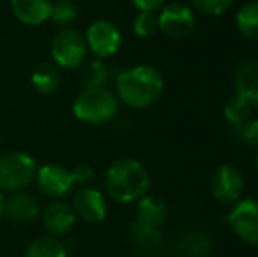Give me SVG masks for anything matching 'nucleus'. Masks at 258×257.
I'll return each instance as SVG.
<instances>
[{
    "label": "nucleus",
    "instance_id": "9b49d317",
    "mask_svg": "<svg viewBox=\"0 0 258 257\" xmlns=\"http://www.w3.org/2000/svg\"><path fill=\"white\" fill-rule=\"evenodd\" d=\"M72 210L76 217L88 224H100L107 217V201L99 189L93 187H79L72 194Z\"/></svg>",
    "mask_w": 258,
    "mask_h": 257
},
{
    "label": "nucleus",
    "instance_id": "473e14b6",
    "mask_svg": "<svg viewBox=\"0 0 258 257\" xmlns=\"http://www.w3.org/2000/svg\"><path fill=\"white\" fill-rule=\"evenodd\" d=\"M72 2H78V0H72Z\"/></svg>",
    "mask_w": 258,
    "mask_h": 257
},
{
    "label": "nucleus",
    "instance_id": "9d476101",
    "mask_svg": "<svg viewBox=\"0 0 258 257\" xmlns=\"http://www.w3.org/2000/svg\"><path fill=\"white\" fill-rule=\"evenodd\" d=\"M35 183L39 190L51 199H61L72 192L76 187L72 178V169L60 164H44L37 168Z\"/></svg>",
    "mask_w": 258,
    "mask_h": 257
},
{
    "label": "nucleus",
    "instance_id": "2f4dec72",
    "mask_svg": "<svg viewBox=\"0 0 258 257\" xmlns=\"http://www.w3.org/2000/svg\"><path fill=\"white\" fill-rule=\"evenodd\" d=\"M0 150H2V136H0Z\"/></svg>",
    "mask_w": 258,
    "mask_h": 257
},
{
    "label": "nucleus",
    "instance_id": "a878e982",
    "mask_svg": "<svg viewBox=\"0 0 258 257\" xmlns=\"http://www.w3.org/2000/svg\"><path fill=\"white\" fill-rule=\"evenodd\" d=\"M191 4L207 16H220L234 6V0H191Z\"/></svg>",
    "mask_w": 258,
    "mask_h": 257
},
{
    "label": "nucleus",
    "instance_id": "6ab92c4d",
    "mask_svg": "<svg viewBox=\"0 0 258 257\" xmlns=\"http://www.w3.org/2000/svg\"><path fill=\"white\" fill-rule=\"evenodd\" d=\"M167 219V204L156 195H144L137 201V222L158 229Z\"/></svg>",
    "mask_w": 258,
    "mask_h": 257
},
{
    "label": "nucleus",
    "instance_id": "412c9836",
    "mask_svg": "<svg viewBox=\"0 0 258 257\" xmlns=\"http://www.w3.org/2000/svg\"><path fill=\"white\" fill-rule=\"evenodd\" d=\"M25 257H69V250L60 238L42 236L28 245Z\"/></svg>",
    "mask_w": 258,
    "mask_h": 257
},
{
    "label": "nucleus",
    "instance_id": "6e6552de",
    "mask_svg": "<svg viewBox=\"0 0 258 257\" xmlns=\"http://www.w3.org/2000/svg\"><path fill=\"white\" fill-rule=\"evenodd\" d=\"M195 25H197L195 13L186 4L172 2L160 9L158 30H162L167 37H172V39L188 37L195 30Z\"/></svg>",
    "mask_w": 258,
    "mask_h": 257
},
{
    "label": "nucleus",
    "instance_id": "cd10ccee",
    "mask_svg": "<svg viewBox=\"0 0 258 257\" xmlns=\"http://www.w3.org/2000/svg\"><path fill=\"white\" fill-rule=\"evenodd\" d=\"M93 176H95V173H93V169L90 168L88 164H79L72 169V178H74L76 185H79V187L90 185L92 180H93Z\"/></svg>",
    "mask_w": 258,
    "mask_h": 257
},
{
    "label": "nucleus",
    "instance_id": "dca6fc26",
    "mask_svg": "<svg viewBox=\"0 0 258 257\" xmlns=\"http://www.w3.org/2000/svg\"><path fill=\"white\" fill-rule=\"evenodd\" d=\"M11 11L21 23L37 27L49 20L51 0H11Z\"/></svg>",
    "mask_w": 258,
    "mask_h": 257
},
{
    "label": "nucleus",
    "instance_id": "c85d7f7f",
    "mask_svg": "<svg viewBox=\"0 0 258 257\" xmlns=\"http://www.w3.org/2000/svg\"><path fill=\"white\" fill-rule=\"evenodd\" d=\"M134 7H137L139 11H150V13H155V11L162 9L165 0H130Z\"/></svg>",
    "mask_w": 258,
    "mask_h": 257
},
{
    "label": "nucleus",
    "instance_id": "f03ea898",
    "mask_svg": "<svg viewBox=\"0 0 258 257\" xmlns=\"http://www.w3.org/2000/svg\"><path fill=\"white\" fill-rule=\"evenodd\" d=\"M150 185V173L136 159H118L109 166L104 175L105 192L119 204L137 202L148 194Z\"/></svg>",
    "mask_w": 258,
    "mask_h": 257
},
{
    "label": "nucleus",
    "instance_id": "f8f14e48",
    "mask_svg": "<svg viewBox=\"0 0 258 257\" xmlns=\"http://www.w3.org/2000/svg\"><path fill=\"white\" fill-rule=\"evenodd\" d=\"M41 220L49 236L61 238L71 233L72 227L76 226L78 217H76L74 210H72V206L69 202L56 199V201L49 202L41 212Z\"/></svg>",
    "mask_w": 258,
    "mask_h": 257
},
{
    "label": "nucleus",
    "instance_id": "aec40b11",
    "mask_svg": "<svg viewBox=\"0 0 258 257\" xmlns=\"http://www.w3.org/2000/svg\"><path fill=\"white\" fill-rule=\"evenodd\" d=\"M235 27L249 41L258 42V0L248 2L235 14Z\"/></svg>",
    "mask_w": 258,
    "mask_h": 257
},
{
    "label": "nucleus",
    "instance_id": "20e7f679",
    "mask_svg": "<svg viewBox=\"0 0 258 257\" xmlns=\"http://www.w3.org/2000/svg\"><path fill=\"white\" fill-rule=\"evenodd\" d=\"M37 162L25 151L0 155V192H20L27 189L37 175Z\"/></svg>",
    "mask_w": 258,
    "mask_h": 257
},
{
    "label": "nucleus",
    "instance_id": "423d86ee",
    "mask_svg": "<svg viewBox=\"0 0 258 257\" xmlns=\"http://www.w3.org/2000/svg\"><path fill=\"white\" fill-rule=\"evenodd\" d=\"M85 41L88 52H92L99 60H104L119 52L123 44V35L112 21L95 20L86 28Z\"/></svg>",
    "mask_w": 258,
    "mask_h": 257
},
{
    "label": "nucleus",
    "instance_id": "4be33fe9",
    "mask_svg": "<svg viewBox=\"0 0 258 257\" xmlns=\"http://www.w3.org/2000/svg\"><path fill=\"white\" fill-rule=\"evenodd\" d=\"M251 113H253V106L248 100H244L239 95H232L230 99L225 102V108H223L225 118H227L228 124L234 125V129L246 124V122L251 118Z\"/></svg>",
    "mask_w": 258,
    "mask_h": 257
},
{
    "label": "nucleus",
    "instance_id": "1a4fd4ad",
    "mask_svg": "<svg viewBox=\"0 0 258 257\" xmlns=\"http://www.w3.org/2000/svg\"><path fill=\"white\" fill-rule=\"evenodd\" d=\"M211 192L225 206H234L244 192V178L235 166L223 164L211 176Z\"/></svg>",
    "mask_w": 258,
    "mask_h": 257
},
{
    "label": "nucleus",
    "instance_id": "ddd939ff",
    "mask_svg": "<svg viewBox=\"0 0 258 257\" xmlns=\"http://www.w3.org/2000/svg\"><path fill=\"white\" fill-rule=\"evenodd\" d=\"M4 215L18 224L34 222L41 217V204L34 195L23 192H13L9 197H4Z\"/></svg>",
    "mask_w": 258,
    "mask_h": 257
},
{
    "label": "nucleus",
    "instance_id": "f257e3e1",
    "mask_svg": "<svg viewBox=\"0 0 258 257\" xmlns=\"http://www.w3.org/2000/svg\"><path fill=\"white\" fill-rule=\"evenodd\" d=\"M116 97L132 110H146L162 97L165 88L163 74L153 65H134L114 78Z\"/></svg>",
    "mask_w": 258,
    "mask_h": 257
},
{
    "label": "nucleus",
    "instance_id": "7c9ffc66",
    "mask_svg": "<svg viewBox=\"0 0 258 257\" xmlns=\"http://www.w3.org/2000/svg\"><path fill=\"white\" fill-rule=\"evenodd\" d=\"M255 164H256V169H258V153H256V161H255Z\"/></svg>",
    "mask_w": 258,
    "mask_h": 257
},
{
    "label": "nucleus",
    "instance_id": "7ed1b4c3",
    "mask_svg": "<svg viewBox=\"0 0 258 257\" xmlns=\"http://www.w3.org/2000/svg\"><path fill=\"white\" fill-rule=\"evenodd\" d=\"M118 97L109 88H83L74 99L72 113L83 124L102 125L118 115Z\"/></svg>",
    "mask_w": 258,
    "mask_h": 257
},
{
    "label": "nucleus",
    "instance_id": "a211bd4d",
    "mask_svg": "<svg viewBox=\"0 0 258 257\" xmlns=\"http://www.w3.org/2000/svg\"><path fill=\"white\" fill-rule=\"evenodd\" d=\"M174 248L181 257H207L211 250V240L202 231L190 229L179 234Z\"/></svg>",
    "mask_w": 258,
    "mask_h": 257
},
{
    "label": "nucleus",
    "instance_id": "f3484780",
    "mask_svg": "<svg viewBox=\"0 0 258 257\" xmlns=\"http://www.w3.org/2000/svg\"><path fill=\"white\" fill-rule=\"evenodd\" d=\"M30 83L35 92L41 93V95H53L54 92H58L61 85V72L53 62L39 64L32 71Z\"/></svg>",
    "mask_w": 258,
    "mask_h": 257
},
{
    "label": "nucleus",
    "instance_id": "4468645a",
    "mask_svg": "<svg viewBox=\"0 0 258 257\" xmlns=\"http://www.w3.org/2000/svg\"><path fill=\"white\" fill-rule=\"evenodd\" d=\"M235 95L248 100L253 108L258 106V60L246 59L234 71Z\"/></svg>",
    "mask_w": 258,
    "mask_h": 257
},
{
    "label": "nucleus",
    "instance_id": "39448f33",
    "mask_svg": "<svg viewBox=\"0 0 258 257\" xmlns=\"http://www.w3.org/2000/svg\"><path fill=\"white\" fill-rule=\"evenodd\" d=\"M88 55L85 35L76 28H61L51 42V59L58 69H78Z\"/></svg>",
    "mask_w": 258,
    "mask_h": 257
},
{
    "label": "nucleus",
    "instance_id": "b1692460",
    "mask_svg": "<svg viewBox=\"0 0 258 257\" xmlns=\"http://www.w3.org/2000/svg\"><path fill=\"white\" fill-rule=\"evenodd\" d=\"M78 7L72 0H51V13L49 20L56 27L69 28L76 20H78Z\"/></svg>",
    "mask_w": 258,
    "mask_h": 257
},
{
    "label": "nucleus",
    "instance_id": "c756f323",
    "mask_svg": "<svg viewBox=\"0 0 258 257\" xmlns=\"http://www.w3.org/2000/svg\"><path fill=\"white\" fill-rule=\"evenodd\" d=\"M4 215V195L0 192V217Z\"/></svg>",
    "mask_w": 258,
    "mask_h": 257
},
{
    "label": "nucleus",
    "instance_id": "393cba45",
    "mask_svg": "<svg viewBox=\"0 0 258 257\" xmlns=\"http://www.w3.org/2000/svg\"><path fill=\"white\" fill-rule=\"evenodd\" d=\"M132 30L137 37H150L158 30V16L150 11H139L134 18Z\"/></svg>",
    "mask_w": 258,
    "mask_h": 257
},
{
    "label": "nucleus",
    "instance_id": "2eb2a0df",
    "mask_svg": "<svg viewBox=\"0 0 258 257\" xmlns=\"http://www.w3.org/2000/svg\"><path fill=\"white\" fill-rule=\"evenodd\" d=\"M128 240L134 252L141 257H155L162 250L163 238L156 227L144 226L141 222H134L128 231Z\"/></svg>",
    "mask_w": 258,
    "mask_h": 257
},
{
    "label": "nucleus",
    "instance_id": "5701e85b",
    "mask_svg": "<svg viewBox=\"0 0 258 257\" xmlns=\"http://www.w3.org/2000/svg\"><path fill=\"white\" fill-rule=\"evenodd\" d=\"M112 79V71L102 60H95L83 72V88H107Z\"/></svg>",
    "mask_w": 258,
    "mask_h": 257
},
{
    "label": "nucleus",
    "instance_id": "0eeeda50",
    "mask_svg": "<svg viewBox=\"0 0 258 257\" xmlns=\"http://www.w3.org/2000/svg\"><path fill=\"white\" fill-rule=\"evenodd\" d=\"M228 226L239 240L258 247V199H241L227 215Z\"/></svg>",
    "mask_w": 258,
    "mask_h": 257
},
{
    "label": "nucleus",
    "instance_id": "bb28decb",
    "mask_svg": "<svg viewBox=\"0 0 258 257\" xmlns=\"http://www.w3.org/2000/svg\"><path fill=\"white\" fill-rule=\"evenodd\" d=\"M235 134L244 144L258 148V118H249L246 124L235 127Z\"/></svg>",
    "mask_w": 258,
    "mask_h": 257
}]
</instances>
